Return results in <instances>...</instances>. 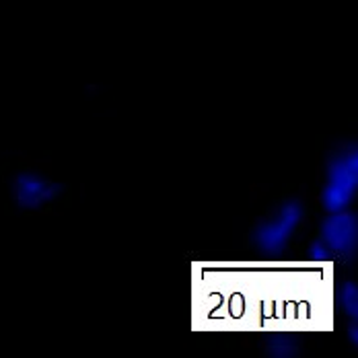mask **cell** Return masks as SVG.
Masks as SVG:
<instances>
[{"label":"cell","mask_w":358,"mask_h":358,"mask_svg":"<svg viewBox=\"0 0 358 358\" xmlns=\"http://www.w3.org/2000/svg\"><path fill=\"white\" fill-rule=\"evenodd\" d=\"M307 257H309V262H313V264H325V262L331 259V251L327 250V245L323 243L322 239H317V241H313V243L309 245Z\"/></svg>","instance_id":"obj_7"},{"label":"cell","mask_w":358,"mask_h":358,"mask_svg":"<svg viewBox=\"0 0 358 358\" xmlns=\"http://www.w3.org/2000/svg\"><path fill=\"white\" fill-rule=\"evenodd\" d=\"M303 204L294 198L285 200L274 213L262 218L253 233L251 243L264 257H280L287 251L290 237L294 235L296 227L303 220Z\"/></svg>","instance_id":"obj_2"},{"label":"cell","mask_w":358,"mask_h":358,"mask_svg":"<svg viewBox=\"0 0 358 358\" xmlns=\"http://www.w3.org/2000/svg\"><path fill=\"white\" fill-rule=\"evenodd\" d=\"M358 187V148L348 143L336 148L325 165L322 204L327 213L346 210Z\"/></svg>","instance_id":"obj_1"},{"label":"cell","mask_w":358,"mask_h":358,"mask_svg":"<svg viewBox=\"0 0 358 358\" xmlns=\"http://www.w3.org/2000/svg\"><path fill=\"white\" fill-rule=\"evenodd\" d=\"M338 305L348 320L358 317V287L355 282H344L338 288Z\"/></svg>","instance_id":"obj_6"},{"label":"cell","mask_w":358,"mask_h":358,"mask_svg":"<svg viewBox=\"0 0 358 358\" xmlns=\"http://www.w3.org/2000/svg\"><path fill=\"white\" fill-rule=\"evenodd\" d=\"M62 192V185L36 171L17 173L10 183V196L15 204L23 210H37L54 202Z\"/></svg>","instance_id":"obj_3"},{"label":"cell","mask_w":358,"mask_h":358,"mask_svg":"<svg viewBox=\"0 0 358 358\" xmlns=\"http://www.w3.org/2000/svg\"><path fill=\"white\" fill-rule=\"evenodd\" d=\"M322 241L331 251V255L350 257L357 251V216L348 213V208L338 213H327L322 222Z\"/></svg>","instance_id":"obj_4"},{"label":"cell","mask_w":358,"mask_h":358,"mask_svg":"<svg viewBox=\"0 0 358 358\" xmlns=\"http://www.w3.org/2000/svg\"><path fill=\"white\" fill-rule=\"evenodd\" d=\"M264 348L268 352V357L272 358H292L301 352V344L292 334H270L264 342Z\"/></svg>","instance_id":"obj_5"},{"label":"cell","mask_w":358,"mask_h":358,"mask_svg":"<svg viewBox=\"0 0 358 358\" xmlns=\"http://www.w3.org/2000/svg\"><path fill=\"white\" fill-rule=\"evenodd\" d=\"M348 340H350V344H358V327H357V320H352V322L348 323Z\"/></svg>","instance_id":"obj_8"}]
</instances>
